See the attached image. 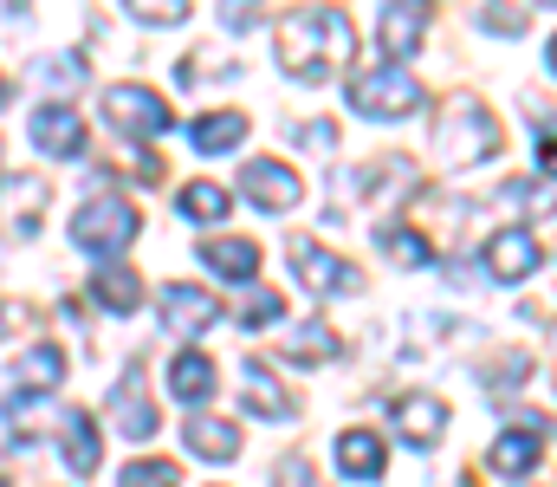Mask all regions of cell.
Wrapping results in <instances>:
<instances>
[{
    "label": "cell",
    "instance_id": "1",
    "mask_svg": "<svg viewBox=\"0 0 557 487\" xmlns=\"http://www.w3.org/2000/svg\"><path fill=\"white\" fill-rule=\"evenodd\" d=\"M357 52V26L344 7H292L278 20V65L305 85H324L350 65Z\"/></svg>",
    "mask_w": 557,
    "mask_h": 487
},
{
    "label": "cell",
    "instance_id": "2",
    "mask_svg": "<svg viewBox=\"0 0 557 487\" xmlns=\"http://www.w3.org/2000/svg\"><path fill=\"white\" fill-rule=\"evenodd\" d=\"M499 150V118L486 111V105H447L441 111V124H434V157L447 162V169H467V162H486Z\"/></svg>",
    "mask_w": 557,
    "mask_h": 487
},
{
    "label": "cell",
    "instance_id": "3",
    "mask_svg": "<svg viewBox=\"0 0 557 487\" xmlns=\"http://www.w3.org/2000/svg\"><path fill=\"white\" fill-rule=\"evenodd\" d=\"M350 105H357L363 118H383V124H396V118H416L421 105H428V92H421L416 72H403V65H383V72H357V78H350Z\"/></svg>",
    "mask_w": 557,
    "mask_h": 487
},
{
    "label": "cell",
    "instance_id": "4",
    "mask_svg": "<svg viewBox=\"0 0 557 487\" xmlns=\"http://www.w3.org/2000/svg\"><path fill=\"white\" fill-rule=\"evenodd\" d=\"M137 208L131 202H111V195H98V202H85L78 215H72V241L85 247V254H124L131 241H137Z\"/></svg>",
    "mask_w": 557,
    "mask_h": 487
},
{
    "label": "cell",
    "instance_id": "5",
    "mask_svg": "<svg viewBox=\"0 0 557 487\" xmlns=\"http://www.w3.org/2000/svg\"><path fill=\"white\" fill-rule=\"evenodd\" d=\"M104 124H111L117 137L149 144V137H162V131L175 124V111H169V98L149 92V85H111V92H104Z\"/></svg>",
    "mask_w": 557,
    "mask_h": 487
},
{
    "label": "cell",
    "instance_id": "6",
    "mask_svg": "<svg viewBox=\"0 0 557 487\" xmlns=\"http://www.w3.org/2000/svg\"><path fill=\"white\" fill-rule=\"evenodd\" d=\"M285 254H292V273L305 280V293H318V300H331V293H357V287H363V273H357L350 260H337V254H331L324 241H311V234H292Z\"/></svg>",
    "mask_w": 557,
    "mask_h": 487
},
{
    "label": "cell",
    "instance_id": "7",
    "mask_svg": "<svg viewBox=\"0 0 557 487\" xmlns=\"http://www.w3.org/2000/svg\"><path fill=\"white\" fill-rule=\"evenodd\" d=\"M111 416H117V429H124L131 442H149V436L162 429V416H156V403H149V370H143V364H124V377L111 383Z\"/></svg>",
    "mask_w": 557,
    "mask_h": 487
},
{
    "label": "cell",
    "instance_id": "8",
    "mask_svg": "<svg viewBox=\"0 0 557 487\" xmlns=\"http://www.w3.org/2000/svg\"><path fill=\"white\" fill-rule=\"evenodd\" d=\"M240 188H247V202H253L260 215H285V208H298V202H305L298 169H285V162H260V157L240 169Z\"/></svg>",
    "mask_w": 557,
    "mask_h": 487
},
{
    "label": "cell",
    "instance_id": "9",
    "mask_svg": "<svg viewBox=\"0 0 557 487\" xmlns=\"http://www.w3.org/2000/svg\"><path fill=\"white\" fill-rule=\"evenodd\" d=\"M376 39H383V52H389L396 65L416 59L421 39H428V0H389L383 20H376Z\"/></svg>",
    "mask_w": 557,
    "mask_h": 487
},
{
    "label": "cell",
    "instance_id": "10",
    "mask_svg": "<svg viewBox=\"0 0 557 487\" xmlns=\"http://www.w3.org/2000/svg\"><path fill=\"white\" fill-rule=\"evenodd\" d=\"M545 267V247L532 241V228H499L493 241H486V273L493 280H525V273H539Z\"/></svg>",
    "mask_w": 557,
    "mask_h": 487
},
{
    "label": "cell",
    "instance_id": "11",
    "mask_svg": "<svg viewBox=\"0 0 557 487\" xmlns=\"http://www.w3.org/2000/svg\"><path fill=\"white\" fill-rule=\"evenodd\" d=\"M539 462H545V429H539V423L506 429V436L493 442V455H486V468H493V475H506V482H525Z\"/></svg>",
    "mask_w": 557,
    "mask_h": 487
},
{
    "label": "cell",
    "instance_id": "12",
    "mask_svg": "<svg viewBox=\"0 0 557 487\" xmlns=\"http://www.w3.org/2000/svg\"><path fill=\"white\" fill-rule=\"evenodd\" d=\"M441 429H447V403L441 397H428V390H409L403 403H396V436L409 442V449H434L441 442Z\"/></svg>",
    "mask_w": 557,
    "mask_h": 487
},
{
    "label": "cell",
    "instance_id": "13",
    "mask_svg": "<svg viewBox=\"0 0 557 487\" xmlns=\"http://www.w3.org/2000/svg\"><path fill=\"white\" fill-rule=\"evenodd\" d=\"M33 144L46 157H85V118L72 105H39L33 111Z\"/></svg>",
    "mask_w": 557,
    "mask_h": 487
},
{
    "label": "cell",
    "instance_id": "14",
    "mask_svg": "<svg viewBox=\"0 0 557 487\" xmlns=\"http://www.w3.org/2000/svg\"><path fill=\"white\" fill-rule=\"evenodd\" d=\"M201 260H208V273H221L227 287H253L267 254H260L253 241H240V234H214V241H201Z\"/></svg>",
    "mask_w": 557,
    "mask_h": 487
},
{
    "label": "cell",
    "instance_id": "15",
    "mask_svg": "<svg viewBox=\"0 0 557 487\" xmlns=\"http://www.w3.org/2000/svg\"><path fill=\"white\" fill-rule=\"evenodd\" d=\"M59 449H65V468L72 475H98L104 468V436H98V423L85 410H65L59 416Z\"/></svg>",
    "mask_w": 557,
    "mask_h": 487
},
{
    "label": "cell",
    "instance_id": "16",
    "mask_svg": "<svg viewBox=\"0 0 557 487\" xmlns=\"http://www.w3.org/2000/svg\"><path fill=\"white\" fill-rule=\"evenodd\" d=\"M221 319V300L208 293V287H162V325L169 331H208V325Z\"/></svg>",
    "mask_w": 557,
    "mask_h": 487
},
{
    "label": "cell",
    "instance_id": "17",
    "mask_svg": "<svg viewBox=\"0 0 557 487\" xmlns=\"http://www.w3.org/2000/svg\"><path fill=\"white\" fill-rule=\"evenodd\" d=\"M46 195H52L46 175H13V182L0 188V202H7V234L33 241V234H39V208H46Z\"/></svg>",
    "mask_w": 557,
    "mask_h": 487
},
{
    "label": "cell",
    "instance_id": "18",
    "mask_svg": "<svg viewBox=\"0 0 557 487\" xmlns=\"http://www.w3.org/2000/svg\"><path fill=\"white\" fill-rule=\"evenodd\" d=\"M383 468H389V449H383L376 429H344V436H337V475H350V482H383Z\"/></svg>",
    "mask_w": 557,
    "mask_h": 487
},
{
    "label": "cell",
    "instance_id": "19",
    "mask_svg": "<svg viewBox=\"0 0 557 487\" xmlns=\"http://www.w3.org/2000/svg\"><path fill=\"white\" fill-rule=\"evenodd\" d=\"M182 436L201 462H234L240 455V423H227V416H188Z\"/></svg>",
    "mask_w": 557,
    "mask_h": 487
},
{
    "label": "cell",
    "instance_id": "20",
    "mask_svg": "<svg viewBox=\"0 0 557 487\" xmlns=\"http://www.w3.org/2000/svg\"><path fill=\"white\" fill-rule=\"evenodd\" d=\"M247 410H253V416H267V423H292V410H298V403H292V390L278 383L260 357H247Z\"/></svg>",
    "mask_w": 557,
    "mask_h": 487
},
{
    "label": "cell",
    "instance_id": "21",
    "mask_svg": "<svg viewBox=\"0 0 557 487\" xmlns=\"http://www.w3.org/2000/svg\"><path fill=\"white\" fill-rule=\"evenodd\" d=\"M214 383H221V370H214V357H208V351H182V357H169V397L201 403Z\"/></svg>",
    "mask_w": 557,
    "mask_h": 487
},
{
    "label": "cell",
    "instance_id": "22",
    "mask_svg": "<svg viewBox=\"0 0 557 487\" xmlns=\"http://www.w3.org/2000/svg\"><path fill=\"white\" fill-rule=\"evenodd\" d=\"M337 351H344V344H337V331H331L324 319H305L285 344H278V357H285V364H331Z\"/></svg>",
    "mask_w": 557,
    "mask_h": 487
},
{
    "label": "cell",
    "instance_id": "23",
    "mask_svg": "<svg viewBox=\"0 0 557 487\" xmlns=\"http://www.w3.org/2000/svg\"><path fill=\"white\" fill-rule=\"evenodd\" d=\"M65 370H72V364H65V351H59V344H33V351L20 357V370H13V383L39 397V390H59V383H65Z\"/></svg>",
    "mask_w": 557,
    "mask_h": 487
},
{
    "label": "cell",
    "instance_id": "24",
    "mask_svg": "<svg viewBox=\"0 0 557 487\" xmlns=\"http://www.w3.org/2000/svg\"><path fill=\"white\" fill-rule=\"evenodd\" d=\"M188 137H195L201 157H221V150H240V144H247V118H240V111H214V118H201Z\"/></svg>",
    "mask_w": 557,
    "mask_h": 487
},
{
    "label": "cell",
    "instance_id": "25",
    "mask_svg": "<svg viewBox=\"0 0 557 487\" xmlns=\"http://www.w3.org/2000/svg\"><path fill=\"white\" fill-rule=\"evenodd\" d=\"M91 293H98V306L104 313H137V300H143V280L131 273V267H98V280H91Z\"/></svg>",
    "mask_w": 557,
    "mask_h": 487
},
{
    "label": "cell",
    "instance_id": "26",
    "mask_svg": "<svg viewBox=\"0 0 557 487\" xmlns=\"http://www.w3.org/2000/svg\"><path fill=\"white\" fill-rule=\"evenodd\" d=\"M175 208H182L188 221H227V215H234V195H227L221 182H182Z\"/></svg>",
    "mask_w": 557,
    "mask_h": 487
},
{
    "label": "cell",
    "instance_id": "27",
    "mask_svg": "<svg viewBox=\"0 0 557 487\" xmlns=\"http://www.w3.org/2000/svg\"><path fill=\"white\" fill-rule=\"evenodd\" d=\"M376 247H383L396 267H428V260H434V241L416 234V228H383V234H376Z\"/></svg>",
    "mask_w": 557,
    "mask_h": 487
},
{
    "label": "cell",
    "instance_id": "28",
    "mask_svg": "<svg viewBox=\"0 0 557 487\" xmlns=\"http://www.w3.org/2000/svg\"><path fill=\"white\" fill-rule=\"evenodd\" d=\"M117 487H182V468H175V462L143 455V462H131V468L117 475Z\"/></svg>",
    "mask_w": 557,
    "mask_h": 487
},
{
    "label": "cell",
    "instance_id": "29",
    "mask_svg": "<svg viewBox=\"0 0 557 487\" xmlns=\"http://www.w3.org/2000/svg\"><path fill=\"white\" fill-rule=\"evenodd\" d=\"M33 78H39L46 92H78V85H85V59H39Z\"/></svg>",
    "mask_w": 557,
    "mask_h": 487
},
{
    "label": "cell",
    "instance_id": "30",
    "mask_svg": "<svg viewBox=\"0 0 557 487\" xmlns=\"http://www.w3.org/2000/svg\"><path fill=\"white\" fill-rule=\"evenodd\" d=\"M137 20H149V26H175V20H188V0H124Z\"/></svg>",
    "mask_w": 557,
    "mask_h": 487
},
{
    "label": "cell",
    "instance_id": "31",
    "mask_svg": "<svg viewBox=\"0 0 557 487\" xmlns=\"http://www.w3.org/2000/svg\"><path fill=\"white\" fill-rule=\"evenodd\" d=\"M278 319H285V300H278V293H253V300H247V313H240L247 331H267V325H278Z\"/></svg>",
    "mask_w": 557,
    "mask_h": 487
},
{
    "label": "cell",
    "instance_id": "32",
    "mask_svg": "<svg viewBox=\"0 0 557 487\" xmlns=\"http://www.w3.org/2000/svg\"><path fill=\"white\" fill-rule=\"evenodd\" d=\"M260 20H267L260 0H221V26H227V33H253Z\"/></svg>",
    "mask_w": 557,
    "mask_h": 487
},
{
    "label": "cell",
    "instance_id": "33",
    "mask_svg": "<svg viewBox=\"0 0 557 487\" xmlns=\"http://www.w3.org/2000/svg\"><path fill=\"white\" fill-rule=\"evenodd\" d=\"M298 144H305V150H318V157H331V150H337V124H305V131H298Z\"/></svg>",
    "mask_w": 557,
    "mask_h": 487
},
{
    "label": "cell",
    "instance_id": "34",
    "mask_svg": "<svg viewBox=\"0 0 557 487\" xmlns=\"http://www.w3.org/2000/svg\"><path fill=\"white\" fill-rule=\"evenodd\" d=\"M13 325H20V313H13V306H7V300H0V338H7V331H13Z\"/></svg>",
    "mask_w": 557,
    "mask_h": 487
},
{
    "label": "cell",
    "instance_id": "35",
    "mask_svg": "<svg viewBox=\"0 0 557 487\" xmlns=\"http://www.w3.org/2000/svg\"><path fill=\"white\" fill-rule=\"evenodd\" d=\"M0 13H26V0H0Z\"/></svg>",
    "mask_w": 557,
    "mask_h": 487
},
{
    "label": "cell",
    "instance_id": "36",
    "mask_svg": "<svg viewBox=\"0 0 557 487\" xmlns=\"http://www.w3.org/2000/svg\"><path fill=\"white\" fill-rule=\"evenodd\" d=\"M7 98H13V85H7V78H0V105H7Z\"/></svg>",
    "mask_w": 557,
    "mask_h": 487
},
{
    "label": "cell",
    "instance_id": "37",
    "mask_svg": "<svg viewBox=\"0 0 557 487\" xmlns=\"http://www.w3.org/2000/svg\"><path fill=\"white\" fill-rule=\"evenodd\" d=\"M0 487H7V482H0Z\"/></svg>",
    "mask_w": 557,
    "mask_h": 487
}]
</instances>
